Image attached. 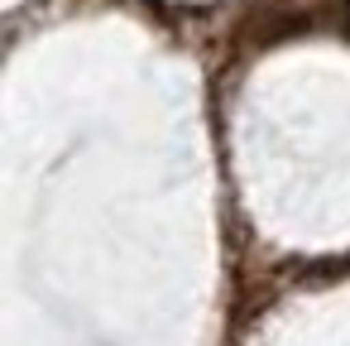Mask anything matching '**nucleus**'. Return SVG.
Wrapping results in <instances>:
<instances>
[]
</instances>
